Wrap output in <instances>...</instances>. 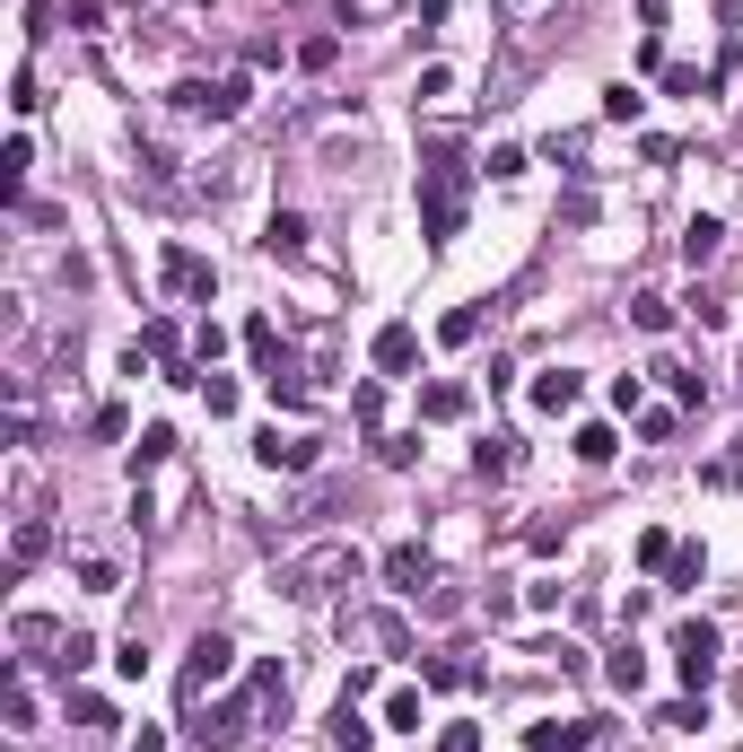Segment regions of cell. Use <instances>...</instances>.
Masks as SVG:
<instances>
[{"instance_id": "1", "label": "cell", "mask_w": 743, "mask_h": 752, "mask_svg": "<svg viewBox=\"0 0 743 752\" xmlns=\"http://www.w3.org/2000/svg\"><path fill=\"white\" fill-rule=\"evenodd\" d=\"M464 211H473V166L455 158V140H438L429 166H420V237L429 246H455L464 237Z\"/></svg>"}, {"instance_id": "2", "label": "cell", "mask_w": 743, "mask_h": 752, "mask_svg": "<svg viewBox=\"0 0 743 752\" xmlns=\"http://www.w3.org/2000/svg\"><path fill=\"white\" fill-rule=\"evenodd\" d=\"M351 578H359V551H351V542H324V551H306V560L280 569V595L315 604V595H333V587H351Z\"/></svg>"}, {"instance_id": "3", "label": "cell", "mask_w": 743, "mask_h": 752, "mask_svg": "<svg viewBox=\"0 0 743 752\" xmlns=\"http://www.w3.org/2000/svg\"><path fill=\"white\" fill-rule=\"evenodd\" d=\"M228 674H237V647H228L219 630H202V638L184 647V674H175V700H184V709H202V700H211V691H219Z\"/></svg>"}, {"instance_id": "4", "label": "cell", "mask_w": 743, "mask_h": 752, "mask_svg": "<svg viewBox=\"0 0 743 752\" xmlns=\"http://www.w3.org/2000/svg\"><path fill=\"white\" fill-rule=\"evenodd\" d=\"M718 656H726L718 622H682L674 630V674H682V691H709V683H718Z\"/></svg>"}, {"instance_id": "5", "label": "cell", "mask_w": 743, "mask_h": 752, "mask_svg": "<svg viewBox=\"0 0 743 752\" xmlns=\"http://www.w3.org/2000/svg\"><path fill=\"white\" fill-rule=\"evenodd\" d=\"M254 709H262V700H254V691H237V700H219L211 718L193 709V727H184V735H193V744H202V752H228V744H237V735H246V718H254Z\"/></svg>"}, {"instance_id": "6", "label": "cell", "mask_w": 743, "mask_h": 752, "mask_svg": "<svg viewBox=\"0 0 743 752\" xmlns=\"http://www.w3.org/2000/svg\"><path fill=\"white\" fill-rule=\"evenodd\" d=\"M158 280H166V298H202V307H211V289H219V271H211L193 246H166V254H158Z\"/></svg>"}, {"instance_id": "7", "label": "cell", "mask_w": 743, "mask_h": 752, "mask_svg": "<svg viewBox=\"0 0 743 752\" xmlns=\"http://www.w3.org/2000/svg\"><path fill=\"white\" fill-rule=\"evenodd\" d=\"M44 551H53V516H44V507H26V516L9 525V578H26Z\"/></svg>"}, {"instance_id": "8", "label": "cell", "mask_w": 743, "mask_h": 752, "mask_svg": "<svg viewBox=\"0 0 743 752\" xmlns=\"http://www.w3.org/2000/svg\"><path fill=\"white\" fill-rule=\"evenodd\" d=\"M254 464H262V473H315V438H280V429H262V438H254Z\"/></svg>"}, {"instance_id": "9", "label": "cell", "mask_w": 743, "mask_h": 752, "mask_svg": "<svg viewBox=\"0 0 743 752\" xmlns=\"http://www.w3.org/2000/svg\"><path fill=\"white\" fill-rule=\"evenodd\" d=\"M578 402H586V376H578V368H542V376H534V411H551V420H569Z\"/></svg>"}, {"instance_id": "10", "label": "cell", "mask_w": 743, "mask_h": 752, "mask_svg": "<svg viewBox=\"0 0 743 752\" xmlns=\"http://www.w3.org/2000/svg\"><path fill=\"white\" fill-rule=\"evenodd\" d=\"M368 359H376V376H411V359H420V333H411V324H376Z\"/></svg>"}, {"instance_id": "11", "label": "cell", "mask_w": 743, "mask_h": 752, "mask_svg": "<svg viewBox=\"0 0 743 752\" xmlns=\"http://www.w3.org/2000/svg\"><path fill=\"white\" fill-rule=\"evenodd\" d=\"M595 744V718H542L525 727V752H586Z\"/></svg>"}, {"instance_id": "12", "label": "cell", "mask_w": 743, "mask_h": 752, "mask_svg": "<svg viewBox=\"0 0 743 752\" xmlns=\"http://www.w3.org/2000/svg\"><path fill=\"white\" fill-rule=\"evenodd\" d=\"M464 411H473V385H464V376L420 385V420H464Z\"/></svg>"}, {"instance_id": "13", "label": "cell", "mask_w": 743, "mask_h": 752, "mask_svg": "<svg viewBox=\"0 0 743 752\" xmlns=\"http://www.w3.org/2000/svg\"><path fill=\"white\" fill-rule=\"evenodd\" d=\"M385 587H394V595H420V587H429V551H420V542H394V551H385Z\"/></svg>"}, {"instance_id": "14", "label": "cell", "mask_w": 743, "mask_h": 752, "mask_svg": "<svg viewBox=\"0 0 743 752\" xmlns=\"http://www.w3.org/2000/svg\"><path fill=\"white\" fill-rule=\"evenodd\" d=\"M246 691H254V700H262V709H271V718H280V709H289V665H280V656H254Z\"/></svg>"}, {"instance_id": "15", "label": "cell", "mask_w": 743, "mask_h": 752, "mask_svg": "<svg viewBox=\"0 0 743 752\" xmlns=\"http://www.w3.org/2000/svg\"><path fill=\"white\" fill-rule=\"evenodd\" d=\"M44 665H53V674H62V683H71V674H88V665H97V638H88V630H62V638H53V656H44Z\"/></svg>"}, {"instance_id": "16", "label": "cell", "mask_w": 743, "mask_h": 752, "mask_svg": "<svg viewBox=\"0 0 743 752\" xmlns=\"http://www.w3.org/2000/svg\"><path fill=\"white\" fill-rule=\"evenodd\" d=\"M166 455H175V429H166V420H149V429H140V447H131V482H140V473H158Z\"/></svg>"}, {"instance_id": "17", "label": "cell", "mask_w": 743, "mask_h": 752, "mask_svg": "<svg viewBox=\"0 0 743 752\" xmlns=\"http://www.w3.org/2000/svg\"><path fill=\"white\" fill-rule=\"evenodd\" d=\"M718 246H726V219H709V211H700V219L682 228V262L700 271V262H709V254H718Z\"/></svg>"}, {"instance_id": "18", "label": "cell", "mask_w": 743, "mask_h": 752, "mask_svg": "<svg viewBox=\"0 0 743 752\" xmlns=\"http://www.w3.org/2000/svg\"><path fill=\"white\" fill-rule=\"evenodd\" d=\"M262 394H271V402H289V411H306V402H315V385L289 368V359H280V368H262Z\"/></svg>"}, {"instance_id": "19", "label": "cell", "mask_w": 743, "mask_h": 752, "mask_svg": "<svg viewBox=\"0 0 743 752\" xmlns=\"http://www.w3.org/2000/svg\"><path fill=\"white\" fill-rule=\"evenodd\" d=\"M262 254H289V262H298V254H306V219H298V211H271V228H262Z\"/></svg>"}, {"instance_id": "20", "label": "cell", "mask_w": 743, "mask_h": 752, "mask_svg": "<svg viewBox=\"0 0 743 752\" xmlns=\"http://www.w3.org/2000/svg\"><path fill=\"white\" fill-rule=\"evenodd\" d=\"M368 744H376V727L359 718V700H342L333 709V752H368Z\"/></svg>"}, {"instance_id": "21", "label": "cell", "mask_w": 743, "mask_h": 752, "mask_svg": "<svg viewBox=\"0 0 743 752\" xmlns=\"http://www.w3.org/2000/svg\"><path fill=\"white\" fill-rule=\"evenodd\" d=\"M438 342H446V351H473V342H482V307H446V315H438Z\"/></svg>"}, {"instance_id": "22", "label": "cell", "mask_w": 743, "mask_h": 752, "mask_svg": "<svg viewBox=\"0 0 743 752\" xmlns=\"http://www.w3.org/2000/svg\"><path fill=\"white\" fill-rule=\"evenodd\" d=\"M473 674H482V665H464V656H420V683H429V691H464Z\"/></svg>"}, {"instance_id": "23", "label": "cell", "mask_w": 743, "mask_h": 752, "mask_svg": "<svg viewBox=\"0 0 743 752\" xmlns=\"http://www.w3.org/2000/svg\"><path fill=\"white\" fill-rule=\"evenodd\" d=\"M246 71H228V79H211V123H237V115H246Z\"/></svg>"}, {"instance_id": "24", "label": "cell", "mask_w": 743, "mask_h": 752, "mask_svg": "<svg viewBox=\"0 0 743 752\" xmlns=\"http://www.w3.org/2000/svg\"><path fill=\"white\" fill-rule=\"evenodd\" d=\"M647 376H665V385H674V402H682V411H700V402H709V385H700V376L682 368V359H656V368Z\"/></svg>"}, {"instance_id": "25", "label": "cell", "mask_w": 743, "mask_h": 752, "mask_svg": "<svg viewBox=\"0 0 743 752\" xmlns=\"http://www.w3.org/2000/svg\"><path fill=\"white\" fill-rule=\"evenodd\" d=\"M473 473H482V482H507V473H516V438H482V447H473Z\"/></svg>"}, {"instance_id": "26", "label": "cell", "mask_w": 743, "mask_h": 752, "mask_svg": "<svg viewBox=\"0 0 743 752\" xmlns=\"http://www.w3.org/2000/svg\"><path fill=\"white\" fill-rule=\"evenodd\" d=\"M569 447H578V464H613V420H586V429H578V438H569Z\"/></svg>"}, {"instance_id": "27", "label": "cell", "mask_w": 743, "mask_h": 752, "mask_svg": "<svg viewBox=\"0 0 743 752\" xmlns=\"http://www.w3.org/2000/svg\"><path fill=\"white\" fill-rule=\"evenodd\" d=\"M604 683H613V691H629V700H638V691H647V656H638V647H621L613 665H604Z\"/></svg>"}, {"instance_id": "28", "label": "cell", "mask_w": 743, "mask_h": 752, "mask_svg": "<svg viewBox=\"0 0 743 752\" xmlns=\"http://www.w3.org/2000/svg\"><path fill=\"white\" fill-rule=\"evenodd\" d=\"M629 324H638V333H665V324H674V298L638 289V298H629Z\"/></svg>"}, {"instance_id": "29", "label": "cell", "mask_w": 743, "mask_h": 752, "mask_svg": "<svg viewBox=\"0 0 743 752\" xmlns=\"http://www.w3.org/2000/svg\"><path fill=\"white\" fill-rule=\"evenodd\" d=\"M700 578H709V551H700V542H682V551L665 560V587H700Z\"/></svg>"}, {"instance_id": "30", "label": "cell", "mask_w": 743, "mask_h": 752, "mask_svg": "<svg viewBox=\"0 0 743 752\" xmlns=\"http://www.w3.org/2000/svg\"><path fill=\"white\" fill-rule=\"evenodd\" d=\"M638 115H647V97H638L629 79H613V88H604V123H638Z\"/></svg>"}, {"instance_id": "31", "label": "cell", "mask_w": 743, "mask_h": 752, "mask_svg": "<svg viewBox=\"0 0 743 752\" xmlns=\"http://www.w3.org/2000/svg\"><path fill=\"white\" fill-rule=\"evenodd\" d=\"M246 351L262 368H280V333H271V315H246Z\"/></svg>"}, {"instance_id": "32", "label": "cell", "mask_w": 743, "mask_h": 752, "mask_svg": "<svg viewBox=\"0 0 743 752\" xmlns=\"http://www.w3.org/2000/svg\"><path fill=\"white\" fill-rule=\"evenodd\" d=\"M333 62H342V35H306L298 44V71H333Z\"/></svg>"}, {"instance_id": "33", "label": "cell", "mask_w": 743, "mask_h": 752, "mask_svg": "<svg viewBox=\"0 0 743 752\" xmlns=\"http://www.w3.org/2000/svg\"><path fill=\"white\" fill-rule=\"evenodd\" d=\"M674 551H682V542H674V534H665V525H647V534H638V569H665V560H674Z\"/></svg>"}, {"instance_id": "34", "label": "cell", "mask_w": 743, "mask_h": 752, "mask_svg": "<svg viewBox=\"0 0 743 752\" xmlns=\"http://www.w3.org/2000/svg\"><path fill=\"white\" fill-rule=\"evenodd\" d=\"M385 727H402V735H420V691H385Z\"/></svg>"}, {"instance_id": "35", "label": "cell", "mask_w": 743, "mask_h": 752, "mask_svg": "<svg viewBox=\"0 0 743 752\" xmlns=\"http://www.w3.org/2000/svg\"><path fill=\"white\" fill-rule=\"evenodd\" d=\"M175 115H202L211 123V79H175Z\"/></svg>"}, {"instance_id": "36", "label": "cell", "mask_w": 743, "mask_h": 752, "mask_svg": "<svg viewBox=\"0 0 743 752\" xmlns=\"http://www.w3.org/2000/svg\"><path fill=\"white\" fill-rule=\"evenodd\" d=\"M525 542H534L542 560H560V551H569V525H551V516H542V525H525Z\"/></svg>"}, {"instance_id": "37", "label": "cell", "mask_w": 743, "mask_h": 752, "mask_svg": "<svg viewBox=\"0 0 743 752\" xmlns=\"http://www.w3.org/2000/svg\"><path fill=\"white\" fill-rule=\"evenodd\" d=\"M79 587H88V595H115L123 578H115V560H97V551H88V560H79Z\"/></svg>"}, {"instance_id": "38", "label": "cell", "mask_w": 743, "mask_h": 752, "mask_svg": "<svg viewBox=\"0 0 743 752\" xmlns=\"http://www.w3.org/2000/svg\"><path fill=\"white\" fill-rule=\"evenodd\" d=\"M202 402H211V420H228V411H237V385L211 368V376H202Z\"/></svg>"}, {"instance_id": "39", "label": "cell", "mask_w": 743, "mask_h": 752, "mask_svg": "<svg viewBox=\"0 0 743 752\" xmlns=\"http://www.w3.org/2000/svg\"><path fill=\"white\" fill-rule=\"evenodd\" d=\"M115 674H123V683H140V674H149V647H140V630L115 647Z\"/></svg>"}, {"instance_id": "40", "label": "cell", "mask_w": 743, "mask_h": 752, "mask_svg": "<svg viewBox=\"0 0 743 752\" xmlns=\"http://www.w3.org/2000/svg\"><path fill=\"white\" fill-rule=\"evenodd\" d=\"M62 18H71V35H97V26H106V0H71Z\"/></svg>"}, {"instance_id": "41", "label": "cell", "mask_w": 743, "mask_h": 752, "mask_svg": "<svg viewBox=\"0 0 743 752\" xmlns=\"http://www.w3.org/2000/svg\"><path fill=\"white\" fill-rule=\"evenodd\" d=\"M665 97H709V79H700V71H682V62H665Z\"/></svg>"}, {"instance_id": "42", "label": "cell", "mask_w": 743, "mask_h": 752, "mask_svg": "<svg viewBox=\"0 0 743 752\" xmlns=\"http://www.w3.org/2000/svg\"><path fill=\"white\" fill-rule=\"evenodd\" d=\"M376 455H385V464H394V473H402V464H411V455H420V429H402V438H376Z\"/></svg>"}, {"instance_id": "43", "label": "cell", "mask_w": 743, "mask_h": 752, "mask_svg": "<svg viewBox=\"0 0 743 752\" xmlns=\"http://www.w3.org/2000/svg\"><path fill=\"white\" fill-rule=\"evenodd\" d=\"M9 727H35V691H26V674H9Z\"/></svg>"}, {"instance_id": "44", "label": "cell", "mask_w": 743, "mask_h": 752, "mask_svg": "<svg viewBox=\"0 0 743 752\" xmlns=\"http://www.w3.org/2000/svg\"><path fill=\"white\" fill-rule=\"evenodd\" d=\"M665 727H682V735H700V727H709V709H700V691H691V700H674V709H665Z\"/></svg>"}, {"instance_id": "45", "label": "cell", "mask_w": 743, "mask_h": 752, "mask_svg": "<svg viewBox=\"0 0 743 752\" xmlns=\"http://www.w3.org/2000/svg\"><path fill=\"white\" fill-rule=\"evenodd\" d=\"M482 166H491L498 184H507V175H525V149H516V140H498V149H491V158H482Z\"/></svg>"}, {"instance_id": "46", "label": "cell", "mask_w": 743, "mask_h": 752, "mask_svg": "<svg viewBox=\"0 0 743 752\" xmlns=\"http://www.w3.org/2000/svg\"><path fill=\"white\" fill-rule=\"evenodd\" d=\"M376 411H385V385H359V394H351V420H359V429H376Z\"/></svg>"}, {"instance_id": "47", "label": "cell", "mask_w": 743, "mask_h": 752, "mask_svg": "<svg viewBox=\"0 0 743 752\" xmlns=\"http://www.w3.org/2000/svg\"><path fill=\"white\" fill-rule=\"evenodd\" d=\"M9 106H18V115H35V106H44V88H35V71H18V79H9Z\"/></svg>"}, {"instance_id": "48", "label": "cell", "mask_w": 743, "mask_h": 752, "mask_svg": "<svg viewBox=\"0 0 743 752\" xmlns=\"http://www.w3.org/2000/svg\"><path fill=\"white\" fill-rule=\"evenodd\" d=\"M638 158H647V166H674V158H682V140H665V131H647V140H638Z\"/></svg>"}, {"instance_id": "49", "label": "cell", "mask_w": 743, "mask_h": 752, "mask_svg": "<svg viewBox=\"0 0 743 752\" xmlns=\"http://www.w3.org/2000/svg\"><path fill=\"white\" fill-rule=\"evenodd\" d=\"M560 219H569V228H586V219H595V193H586V184H569V202H560Z\"/></svg>"}, {"instance_id": "50", "label": "cell", "mask_w": 743, "mask_h": 752, "mask_svg": "<svg viewBox=\"0 0 743 752\" xmlns=\"http://www.w3.org/2000/svg\"><path fill=\"white\" fill-rule=\"evenodd\" d=\"M682 307H691V315H700V333H718V324H726V307H718V298H709V289H691V298H682Z\"/></svg>"}, {"instance_id": "51", "label": "cell", "mask_w": 743, "mask_h": 752, "mask_svg": "<svg viewBox=\"0 0 743 752\" xmlns=\"http://www.w3.org/2000/svg\"><path fill=\"white\" fill-rule=\"evenodd\" d=\"M71 709H79V727H115V709H106L97 691H71Z\"/></svg>"}, {"instance_id": "52", "label": "cell", "mask_w": 743, "mask_h": 752, "mask_svg": "<svg viewBox=\"0 0 743 752\" xmlns=\"http://www.w3.org/2000/svg\"><path fill=\"white\" fill-rule=\"evenodd\" d=\"M88 429H97V438H123L131 411H123V402H97V420H88Z\"/></svg>"}, {"instance_id": "53", "label": "cell", "mask_w": 743, "mask_h": 752, "mask_svg": "<svg viewBox=\"0 0 743 752\" xmlns=\"http://www.w3.org/2000/svg\"><path fill=\"white\" fill-rule=\"evenodd\" d=\"M438 752H482V727H446V735H438Z\"/></svg>"}, {"instance_id": "54", "label": "cell", "mask_w": 743, "mask_h": 752, "mask_svg": "<svg viewBox=\"0 0 743 752\" xmlns=\"http://www.w3.org/2000/svg\"><path fill=\"white\" fill-rule=\"evenodd\" d=\"M429 26H446V0H420V35H429Z\"/></svg>"}, {"instance_id": "55", "label": "cell", "mask_w": 743, "mask_h": 752, "mask_svg": "<svg viewBox=\"0 0 743 752\" xmlns=\"http://www.w3.org/2000/svg\"><path fill=\"white\" fill-rule=\"evenodd\" d=\"M131 752H166V735H158V727H140V735H131Z\"/></svg>"}, {"instance_id": "56", "label": "cell", "mask_w": 743, "mask_h": 752, "mask_svg": "<svg viewBox=\"0 0 743 752\" xmlns=\"http://www.w3.org/2000/svg\"><path fill=\"white\" fill-rule=\"evenodd\" d=\"M638 18H647V35H656V26H665V0H638Z\"/></svg>"}, {"instance_id": "57", "label": "cell", "mask_w": 743, "mask_h": 752, "mask_svg": "<svg viewBox=\"0 0 743 752\" xmlns=\"http://www.w3.org/2000/svg\"><path fill=\"white\" fill-rule=\"evenodd\" d=\"M131 9H149V0H131Z\"/></svg>"}, {"instance_id": "58", "label": "cell", "mask_w": 743, "mask_h": 752, "mask_svg": "<svg viewBox=\"0 0 743 752\" xmlns=\"http://www.w3.org/2000/svg\"><path fill=\"white\" fill-rule=\"evenodd\" d=\"M516 9H534V0H516Z\"/></svg>"}]
</instances>
